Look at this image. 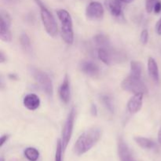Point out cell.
I'll use <instances>...</instances> for the list:
<instances>
[{"mask_svg":"<svg viewBox=\"0 0 161 161\" xmlns=\"http://www.w3.org/2000/svg\"><path fill=\"white\" fill-rule=\"evenodd\" d=\"M104 9L103 6L99 2H91L86 9V17L91 20H100L103 18Z\"/></svg>","mask_w":161,"mask_h":161,"instance_id":"obj_10","label":"cell"},{"mask_svg":"<svg viewBox=\"0 0 161 161\" xmlns=\"http://www.w3.org/2000/svg\"><path fill=\"white\" fill-rule=\"evenodd\" d=\"M117 153L120 161H136L129 146L122 138H119L118 139Z\"/></svg>","mask_w":161,"mask_h":161,"instance_id":"obj_11","label":"cell"},{"mask_svg":"<svg viewBox=\"0 0 161 161\" xmlns=\"http://www.w3.org/2000/svg\"><path fill=\"white\" fill-rule=\"evenodd\" d=\"M97 54L99 60L107 65L119 63L125 60V55L113 49L111 46L97 48Z\"/></svg>","mask_w":161,"mask_h":161,"instance_id":"obj_5","label":"cell"},{"mask_svg":"<svg viewBox=\"0 0 161 161\" xmlns=\"http://www.w3.org/2000/svg\"><path fill=\"white\" fill-rule=\"evenodd\" d=\"M9 135H3V136L1 137V140H0V146L1 147H3V146H4L5 143H6V142L9 140Z\"/></svg>","mask_w":161,"mask_h":161,"instance_id":"obj_26","label":"cell"},{"mask_svg":"<svg viewBox=\"0 0 161 161\" xmlns=\"http://www.w3.org/2000/svg\"><path fill=\"white\" fill-rule=\"evenodd\" d=\"M156 31L159 36H161V18L157 21V25H156Z\"/></svg>","mask_w":161,"mask_h":161,"instance_id":"obj_28","label":"cell"},{"mask_svg":"<svg viewBox=\"0 0 161 161\" xmlns=\"http://www.w3.org/2000/svg\"><path fill=\"white\" fill-rule=\"evenodd\" d=\"M148 67V72H149V76L152 78L156 83H158L159 80H160V72H159V68L158 64H157V61L153 58H149L147 63Z\"/></svg>","mask_w":161,"mask_h":161,"instance_id":"obj_16","label":"cell"},{"mask_svg":"<svg viewBox=\"0 0 161 161\" xmlns=\"http://www.w3.org/2000/svg\"><path fill=\"white\" fill-rule=\"evenodd\" d=\"M35 2L40 9L41 20H42V25L45 28L46 31L48 33L50 36L55 37L58 35V25H57L54 17L41 0H35Z\"/></svg>","mask_w":161,"mask_h":161,"instance_id":"obj_3","label":"cell"},{"mask_svg":"<svg viewBox=\"0 0 161 161\" xmlns=\"http://www.w3.org/2000/svg\"><path fill=\"white\" fill-rule=\"evenodd\" d=\"M158 141L159 142H160V144L161 145V128L160 129V130H159L158 132Z\"/></svg>","mask_w":161,"mask_h":161,"instance_id":"obj_31","label":"cell"},{"mask_svg":"<svg viewBox=\"0 0 161 161\" xmlns=\"http://www.w3.org/2000/svg\"><path fill=\"white\" fill-rule=\"evenodd\" d=\"M1 160V161H5V159H4V157H1V160Z\"/></svg>","mask_w":161,"mask_h":161,"instance_id":"obj_33","label":"cell"},{"mask_svg":"<svg viewBox=\"0 0 161 161\" xmlns=\"http://www.w3.org/2000/svg\"><path fill=\"white\" fill-rule=\"evenodd\" d=\"M135 141L140 147L144 149H153L157 146L155 142L144 137H135Z\"/></svg>","mask_w":161,"mask_h":161,"instance_id":"obj_17","label":"cell"},{"mask_svg":"<svg viewBox=\"0 0 161 161\" xmlns=\"http://www.w3.org/2000/svg\"><path fill=\"white\" fill-rule=\"evenodd\" d=\"M100 100L102 102V105L105 106V108L110 113L113 114L115 111V105H114V101L112 96L108 95V94H102L100 97Z\"/></svg>","mask_w":161,"mask_h":161,"instance_id":"obj_18","label":"cell"},{"mask_svg":"<svg viewBox=\"0 0 161 161\" xmlns=\"http://www.w3.org/2000/svg\"><path fill=\"white\" fill-rule=\"evenodd\" d=\"M124 3L121 0H105L106 9L115 19L124 21Z\"/></svg>","mask_w":161,"mask_h":161,"instance_id":"obj_8","label":"cell"},{"mask_svg":"<svg viewBox=\"0 0 161 161\" xmlns=\"http://www.w3.org/2000/svg\"><path fill=\"white\" fill-rule=\"evenodd\" d=\"M130 75L137 77H142V64L139 61H131L130 64Z\"/></svg>","mask_w":161,"mask_h":161,"instance_id":"obj_21","label":"cell"},{"mask_svg":"<svg viewBox=\"0 0 161 161\" xmlns=\"http://www.w3.org/2000/svg\"><path fill=\"white\" fill-rule=\"evenodd\" d=\"M91 114L94 116H96L97 115V107H96L95 105H91Z\"/></svg>","mask_w":161,"mask_h":161,"instance_id":"obj_29","label":"cell"},{"mask_svg":"<svg viewBox=\"0 0 161 161\" xmlns=\"http://www.w3.org/2000/svg\"><path fill=\"white\" fill-rule=\"evenodd\" d=\"M144 94H135L127 102V109L131 114H135L141 110L143 103Z\"/></svg>","mask_w":161,"mask_h":161,"instance_id":"obj_13","label":"cell"},{"mask_svg":"<svg viewBox=\"0 0 161 161\" xmlns=\"http://www.w3.org/2000/svg\"><path fill=\"white\" fill-rule=\"evenodd\" d=\"M140 41L143 45L147 44L148 41H149V31L147 29H145L142 31L141 35H140Z\"/></svg>","mask_w":161,"mask_h":161,"instance_id":"obj_24","label":"cell"},{"mask_svg":"<svg viewBox=\"0 0 161 161\" xmlns=\"http://www.w3.org/2000/svg\"><path fill=\"white\" fill-rule=\"evenodd\" d=\"M75 116H76V110L75 108H72L69 113L68 114L67 119L64 122V127H63L62 132H61V143H62L64 151L67 148L71 138H72V132H73L74 124H75Z\"/></svg>","mask_w":161,"mask_h":161,"instance_id":"obj_7","label":"cell"},{"mask_svg":"<svg viewBox=\"0 0 161 161\" xmlns=\"http://www.w3.org/2000/svg\"><path fill=\"white\" fill-rule=\"evenodd\" d=\"M83 73L91 77H96L100 74V68L96 63L91 61H83L79 65Z\"/></svg>","mask_w":161,"mask_h":161,"instance_id":"obj_12","label":"cell"},{"mask_svg":"<svg viewBox=\"0 0 161 161\" xmlns=\"http://www.w3.org/2000/svg\"><path fill=\"white\" fill-rule=\"evenodd\" d=\"M40 99L36 94H28L24 97L23 104L26 108L31 111L36 110L40 105Z\"/></svg>","mask_w":161,"mask_h":161,"instance_id":"obj_15","label":"cell"},{"mask_svg":"<svg viewBox=\"0 0 161 161\" xmlns=\"http://www.w3.org/2000/svg\"><path fill=\"white\" fill-rule=\"evenodd\" d=\"M58 94H59L60 99L61 102L64 104L69 103L70 100L71 91H70V82H69V78L68 75H64V78L63 82L61 83V86H59L58 90Z\"/></svg>","mask_w":161,"mask_h":161,"instance_id":"obj_14","label":"cell"},{"mask_svg":"<svg viewBox=\"0 0 161 161\" xmlns=\"http://www.w3.org/2000/svg\"><path fill=\"white\" fill-rule=\"evenodd\" d=\"M29 72L31 75V76L33 77V79L39 85L41 89L49 97H52L53 93V87L52 80L50 77V75L47 73H46L45 72H43V71L40 70V69H37L36 67H33V66L29 68Z\"/></svg>","mask_w":161,"mask_h":161,"instance_id":"obj_4","label":"cell"},{"mask_svg":"<svg viewBox=\"0 0 161 161\" xmlns=\"http://www.w3.org/2000/svg\"><path fill=\"white\" fill-rule=\"evenodd\" d=\"M157 1L158 0H146V9L148 13H152L153 11V7Z\"/></svg>","mask_w":161,"mask_h":161,"instance_id":"obj_25","label":"cell"},{"mask_svg":"<svg viewBox=\"0 0 161 161\" xmlns=\"http://www.w3.org/2000/svg\"><path fill=\"white\" fill-rule=\"evenodd\" d=\"M94 42L97 47H105L110 45V40L108 37L105 35L98 34L94 37Z\"/></svg>","mask_w":161,"mask_h":161,"instance_id":"obj_19","label":"cell"},{"mask_svg":"<svg viewBox=\"0 0 161 161\" xmlns=\"http://www.w3.org/2000/svg\"><path fill=\"white\" fill-rule=\"evenodd\" d=\"M63 153H64V149H63L61 140L58 139L57 142L54 161H63Z\"/></svg>","mask_w":161,"mask_h":161,"instance_id":"obj_23","label":"cell"},{"mask_svg":"<svg viewBox=\"0 0 161 161\" xmlns=\"http://www.w3.org/2000/svg\"><path fill=\"white\" fill-rule=\"evenodd\" d=\"M160 11H161V3L160 1H157L153 7V12L155 13V14H160Z\"/></svg>","mask_w":161,"mask_h":161,"instance_id":"obj_27","label":"cell"},{"mask_svg":"<svg viewBox=\"0 0 161 161\" xmlns=\"http://www.w3.org/2000/svg\"><path fill=\"white\" fill-rule=\"evenodd\" d=\"M57 14L61 22V37L66 43L71 45L74 42V31L72 17L70 14L64 9H58Z\"/></svg>","mask_w":161,"mask_h":161,"instance_id":"obj_2","label":"cell"},{"mask_svg":"<svg viewBox=\"0 0 161 161\" xmlns=\"http://www.w3.org/2000/svg\"><path fill=\"white\" fill-rule=\"evenodd\" d=\"M20 43L22 49L25 50L26 53H30L31 51V44L30 38L28 37L26 33H23L20 35Z\"/></svg>","mask_w":161,"mask_h":161,"instance_id":"obj_22","label":"cell"},{"mask_svg":"<svg viewBox=\"0 0 161 161\" xmlns=\"http://www.w3.org/2000/svg\"><path fill=\"white\" fill-rule=\"evenodd\" d=\"M121 1L124 3H130L131 2H133L134 0H121Z\"/></svg>","mask_w":161,"mask_h":161,"instance_id":"obj_32","label":"cell"},{"mask_svg":"<svg viewBox=\"0 0 161 161\" xmlns=\"http://www.w3.org/2000/svg\"><path fill=\"white\" fill-rule=\"evenodd\" d=\"M121 87L124 91L132 94H146L147 93V86L143 82L142 77L134 76L129 75L127 78L124 79L121 83Z\"/></svg>","mask_w":161,"mask_h":161,"instance_id":"obj_6","label":"cell"},{"mask_svg":"<svg viewBox=\"0 0 161 161\" xmlns=\"http://www.w3.org/2000/svg\"><path fill=\"white\" fill-rule=\"evenodd\" d=\"M11 18L10 16L6 12H1V22H0V39L5 42H9L12 39L10 31Z\"/></svg>","mask_w":161,"mask_h":161,"instance_id":"obj_9","label":"cell"},{"mask_svg":"<svg viewBox=\"0 0 161 161\" xmlns=\"http://www.w3.org/2000/svg\"><path fill=\"white\" fill-rule=\"evenodd\" d=\"M24 154L26 159L29 161H37L39 157V152L34 147H28L24 151Z\"/></svg>","mask_w":161,"mask_h":161,"instance_id":"obj_20","label":"cell"},{"mask_svg":"<svg viewBox=\"0 0 161 161\" xmlns=\"http://www.w3.org/2000/svg\"><path fill=\"white\" fill-rule=\"evenodd\" d=\"M6 61V58L5 56L4 53L3 51L0 52V62L1 63H4Z\"/></svg>","mask_w":161,"mask_h":161,"instance_id":"obj_30","label":"cell"},{"mask_svg":"<svg viewBox=\"0 0 161 161\" xmlns=\"http://www.w3.org/2000/svg\"><path fill=\"white\" fill-rule=\"evenodd\" d=\"M102 137V129L93 127L83 132L74 145V153L77 156H82L91 150Z\"/></svg>","mask_w":161,"mask_h":161,"instance_id":"obj_1","label":"cell"}]
</instances>
